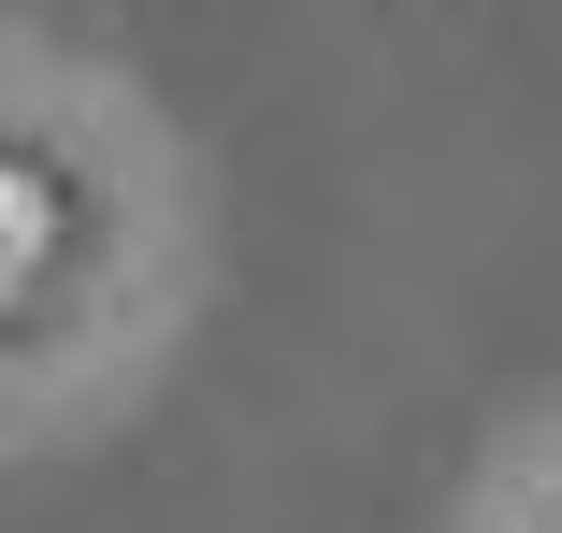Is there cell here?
<instances>
[{
  "label": "cell",
  "instance_id": "cell-1",
  "mask_svg": "<svg viewBox=\"0 0 562 533\" xmlns=\"http://www.w3.org/2000/svg\"><path fill=\"white\" fill-rule=\"evenodd\" d=\"M44 231H58V202L0 159V288H30V260H44Z\"/></svg>",
  "mask_w": 562,
  "mask_h": 533
}]
</instances>
